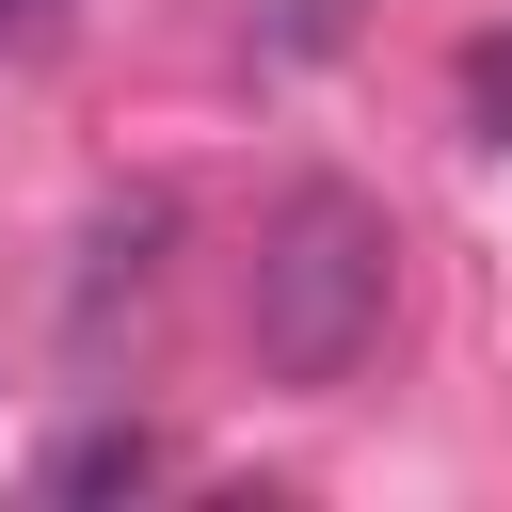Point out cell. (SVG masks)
Here are the masks:
<instances>
[{"mask_svg":"<svg viewBox=\"0 0 512 512\" xmlns=\"http://www.w3.org/2000/svg\"><path fill=\"white\" fill-rule=\"evenodd\" d=\"M384 288H400V224L352 192V176H304L272 192L256 224V272H240V336L272 384H352L384 352Z\"/></svg>","mask_w":512,"mask_h":512,"instance_id":"obj_1","label":"cell"},{"mask_svg":"<svg viewBox=\"0 0 512 512\" xmlns=\"http://www.w3.org/2000/svg\"><path fill=\"white\" fill-rule=\"evenodd\" d=\"M160 240H176V208H160V192H112V208L80 224V336H112V288L144 304V272H160Z\"/></svg>","mask_w":512,"mask_h":512,"instance_id":"obj_2","label":"cell"},{"mask_svg":"<svg viewBox=\"0 0 512 512\" xmlns=\"http://www.w3.org/2000/svg\"><path fill=\"white\" fill-rule=\"evenodd\" d=\"M144 480H160V432L144 416H80L48 448V496H144Z\"/></svg>","mask_w":512,"mask_h":512,"instance_id":"obj_3","label":"cell"},{"mask_svg":"<svg viewBox=\"0 0 512 512\" xmlns=\"http://www.w3.org/2000/svg\"><path fill=\"white\" fill-rule=\"evenodd\" d=\"M464 112H480V144H512V48H480V64H464Z\"/></svg>","mask_w":512,"mask_h":512,"instance_id":"obj_4","label":"cell"},{"mask_svg":"<svg viewBox=\"0 0 512 512\" xmlns=\"http://www.w3.org/2000/svg\"><path fill=\"white\" fill-rule=\"evenodd\" d=\"M0 16H64V0H0Z\"/></svg>","mask_w":512,"mask_h":512,"instance_id":"obj_5","label":"cell"}]
</instances>
